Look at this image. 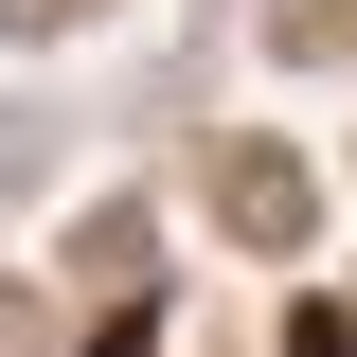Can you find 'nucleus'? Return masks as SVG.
I'll use <instances>...</instances> for the list:
<instances>
[{
	"label": "nucleus",
	"mask_w": 357,
	"mask_h": 357,
	"mask_svg": "<svg viewBox=\"0 0 357 357\" xmlns=\"http://www.w3.org/2000/svg\"><path fill=\"white\" fill-rule=\"evenodd\" d=\"M286 357H357V340H340V304H304V321H286Z\"/></svg>",
	"instance_id": "2"
},
{
	"label": "nucleus",
	"mask_w": 357,
	"mask_h": 357,
	"mask_svg": "<svg viewBox=\"0 0 357 357\" xmlns=\"http://www.w3.org/2000/svg\"><path fill=\"white\" fill-rule=\"evenodd\" d=\"M18 18H36V36H54V18H89V0H18Z\"/></svg>",
	"instance_id": "3"
},
{
	"label": "nucleus",
	"mask_w": 357,
	"mask_h": 357,
	"mask_svg": "<svg viewBox=\"0 0 357 357\" xmlns=\"http://www.w3.org/2000/svg\"><path fill=\"white\" fill-rule=\"evenodd\" d=\"M215 197H232V215L268 232V250L304 232V161H268V143H232V161H215Z\"/></svg>",
	"instance_id": "1"
}]
</instances>
